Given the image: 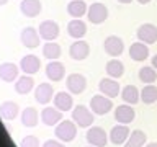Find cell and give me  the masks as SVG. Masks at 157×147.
Here are the masks:
<instances>
[{"label": "cell", "mask_w": 157, "mask_h": 147, "mask_svg": "<svg viewBox=\"0 0 157 147\" xmlns=\"http://www.w3.org/2000/svg\"><path fill=\"white\" fill-rule=\"evenodd\" d=\"M72 119L78 127H90L95 118H93L92 111L88 110V108L78 105V106L74 108V111H72Z\"/></svg>", "instance_id": "cell-2"}, {"label": "cell", "mask_w": 157, "mask_h": 147, "mask_svg": "<svg viewBox=\"0 0 157 147\" xmlns=\"http://www.w3.org/2000/svg\"><path fill=\"white\" fill-rule=\"evenodd\" d=\"M41 121L46 126H56L62 121V111L57 110L56 106L54 108H51V106L44 108V110L41 111Z\"/></svg>", "instance_id": "cell-14"}, {"label": "cell", "mask_w": 157, "mask_h": 147, "mask_svg": "<svg viewBox=\"0 0 157 147\" xmlns=\"http://www.w3.org/2000/svg\"><path fill=\"white\" fill-rule=\"evenodd\" d=\"M139 80L142 83H154L157 80V74H155V69L154 67H141L139 69Z\"/></svg>", "instance_id": "cell-33"}, {"label": "cell", "mask_w": 157, "mask_h": 147, "mask_svg": "<svg viewBox=\"0 0 157 147\" xmlns=\"http://www.w3.org/2000/svg\"><path fill=\"white\" fill-rule=\"evenodd\" d=\"M67 90L74 93V95H80L83 93V90L87 88V78L82 75V74H71L66 80Z\"/></svg>", "instance_id": "cell-5"}, {"label": "cell", "mask_w": 157, "mask_h": 147, "mask_svg": "<svg viewBox=\"0 0 157 147\" xmlns=\"http://www.w3.org/2000/svg\"><path fill=\"white\" fill-rule=\"evenodd\" d=\"M43 147H66V145L61 144L59 141H52V139H49V141L44 142V145H43Z\"/></svg>", "instance_id": "cell-35"}, {"label": "cell", "mask_w": 157, "mask_h": 147, "mask_svg": "<svg viewBox=\"0 0 157 147\" xmlns=\"http://www.w3.org/2000/svg\"><path fill=\"white\" fill-rule=\"evenodd\" d=\"M18 111H20V108L15 101H3L2 105H0V116L7 121L15 119V118L18 116Z\"/></svg>", "instance_id": "cell-25"}, {"label": "cell", "mask_w": 157, "mask_h": 147, "mask_svg": "<svg viewBox=\"0 0 157 147\" xmlns=\"http://www.w3.org/2000/svg\"><path fill=\"white\" fill-rule=\"evenodd\" d=\"M146 139H147L146 132L141 131V129H136L129 134L128 141L124 142V147H144Z\"/></svg>", "instance_id": "cell-28"}, {"label": "cell", "mask_w": 157, "mask_h": 147, "mask_svg": "<svg viewBox=\"0 0 157 147\" xmlns=\"http://www.w3.org/2000/svg\"><path fill=\"white\" fill-rule=\"evenodd\" d=\"M41 36H39V33L36 31L34 28H25L21 34H20V39H21V44L25 47H28V49H34V47H38L39 46V39Z\"/></svg>", "instance_id": "cell-12"}, {"label": "cell", "mask_w": 157, "mask_h": 147, "mask_svg": "<svg viewBox=\"0 0 157 147\" xmlns=\"http://www.w3.org/2000/svg\"><path fill=\"white\" fill-rule=\"evenodd\" d=\"M121 96H123V100H124L126 103L136 105V103L139 101V98H141V93H139V90H137L134 85H126L124 88H123V92H121Z\"/></svg>", "instance_id": "cell-30"}, {"label": "cell", "mask_w": 157, "mask_h": 147, "mask_svg": "<svg viewBox=\"0 0 157 147\" xmlns=\"http://www.w3.org/2000/svg\"><path fill=\"white\" fill-rule=\"evenodd\" d=\"M7 2H8V0H0V7H2V5H5Z\"/></svg>", "instance_id": "cell-40"}, {"label": "cell", "mask_w": 157, "mask_h": 147, "mask_svg": "<svg viewBox=\"0 0 157 147\" xmlns=\"http://www.w3.org/2000/svg\"><path fill=\"white\" fill-rule=\"evenodd\" d=\"M72 105H74V100L72 96L69 95L67 92H59L54 95V106L61 111H71L72 110Z\"/></svg>", "instance_id": "cell-22"}, {"label": "cell", "mask_w": 157, "mask_h": 147, "mask_svg": "<svg viewBox=\"0 0 157 147\" xmlns=\"http://www.w3.org/2000/svg\"><path fill=\"white\" fill-rule=\"evenodd\" d=\"M98 88H100L101 95H105L108 98H115L120 93V83L113 78H101L100 83H98Z\"/></svg>", "instance_id": "cell-18"}, {"label": "cell", "mask_w": 157, "mask_h": 147, "mask_svg": "<svg viewBox=\"0 0 157 147\" xmlns=\"http://www.w3.org/2000/svg\"><path fill=\"white\" fill-rule=\"evenodd\" d=\"M56 137L62 142H71L75 139L77 136V124L74 121H61L59 124L56 126Z\"/></svg>", "instance_id": "cell-1"}, {"label": "cell", "mask_w": 157, "mask_h": 147, "mask_svg": "<svg viewBox=\"0 0 157 147\" xmlns=\"http://www.w3.org/2000/svg\"><path fill=\"white\" fill-rule=\"evenodd\" d=\"M152 67H154V69H157V54H155L154 57H152Z\"/></svg>", "instance_id": "cell-36"}, {"label": "cell", "mask_w": 157, "mask_h": 147, "mask_svg": "<svg viewBox=\"0 0 157 147\" xmlns=\"http://www.w3.org/2000/svg\"><path fill=\"white\" fill-rule=\"evenodd\" d=\"M87 17H88V21L90 23L100 24V23H103L108 18V8L103 3H100V2H95V3H92L90 7H88Z\"/></svg>", "instance_id": "cell-3"}, {"label": "cell", "mask_w": 157, "mask_h": 147, "mask_svg": "<svg viewBox=\"0 0 157 147\" xmlns=\"http://www.w3.org/2000/svg\"><path fill=\"white\" fill-rule=\"evenodd\" d=\"M39 67H41V61H39V57L33 56V54H28V56H25L20 61V69L26 75H33V74L39 72Z\"/></svg>", "instance_id": "cell-13"}, {"label": "cell", "mask_w": 157, "mask_h": 147, "mask_svg": "<svg viewBox=\"0 0 157 147\" xmlns=\"http://www.w3.org/2000/svg\"><path fill=\"white\" fill-rule=\"evenodd\" d=\"M128 137H129V129H128L126 124H118V126L113 127L111 132H110V139H111L113 144H116V145L124 144L128 141Z\"/></svg>", "instance_id": "cell-21"}, {"label": "cell", "mask_w": 157, "mask_h": 147, "mask_svg": "<svg viewBox=\"0 0 157 147\" xmlns=\"http://www.w3.org/2000/svg\"><path fill=\"white\" fill-rule=\"evenodd\" d=\"M118 2H120V3H131L132 0H118Z\"/></svg>", "instance_id": "cell-38"}, {"label": "cell", "mask_w": 157, "mask_h": 147, "mask_svg": "<svg viewBox=\"0 0 157 147\" xmlns=\"http://www.w3.org/2000/svg\"><path fill=\"white\" fill-rule=\"evenodd\" d=\"M137 2H139L141 5H146V3H149V2H151V0H137Z\"/></svg>", "instance_id": "cell-37"}, {"label": "cell", "mask_w": 157, "mask_h": 147, "mask_svg": "<svg viewBox=\"0 0 157 147\" xmlns=\"http://www.w3.org/2000/svg\"><path fill=\"white\" fill-rule=\"evenodd\" d=\"M90 108L95 115H106V113L111 111L113 103H111L110 98L105 96V95H95V96H92V100H90Z\"/></svg>", "instance_id": "cell-4"}, {"label": "cell", "mask_w": 157, "mask_h": 147, "mask_svg": "<svg viewBox=\"0 0 157 147\" xmlns=\"http://www.w3.org/2000/svg\"><path fill=\"white\" fill-rule=\"evenodd\" d=\"M90 147H93V145H90Z\"/></svg>", "instance_id": "cell-41"}, {"label": "cell", "mask_w": 157, "mask_h": 147, "mask_svg": "<svg viewBox=\"0 0 157 147\" xmlns=\"http://www.w3.org/2000/svg\"><path fill=\"white\" fill-rule=\"evenodd\" d=\"M43 54H44V57L49 59V61H56V59L61 57L62 49H61V46H59L57 43L48 41V43L43 46Z\"/></svg>", "instance_id": "cell-29"}, {"label": "cell", "mask_w": 157, "mask_h": 147, "mask_svg": "<svg viewBox=\"0 0 157 147\" xmlns=\"http://www.w3.org/2000/svg\"><path fill=\"white\" fill-rule=\"evenodd\" d=\"M0 78L3 82H13L18 78V67L12 62L0 64Z\"/></svg>", "instance_id": "cell-23"}, {"label": "cell", "mask_w": 157, "mask_h": 147, "mask_svg": "<svg viewBox=\"0 0 157 147\" xmlns=\"http://www.w3.org/2000/svg\"><path fill=\"white\" fill-rule=\"evenodd\" d=\"M141 100H142V103H146V105L155 103L157 101V87H154L152 83L151 85H146L141 90Z\"/></svg>", "instance_id": "cell-32"}, {"label": "cell", "mask_w": 157, "mask_h": 147, "mask_svg": "<svg viewBox=\"0 0 157 147\" xmlns=\"http://www.w3.org/2000/svg\"><path fill=\"white\" fill-rule=\"evenodd\" d=\"M106 132L98 126H92L90 129L87 131V142L93 147H105L106 145Z\"/></svg>", "instance_id": "cell-6"}, {"label": "cell", "mask_w": 157, "mask_h": 147, "mask_svg": "<svg viewBox=\"0 0 157 147\" xmlns=\"http://www.w3.org/2000/svg\"><path fill=\"white\" fill-rule=\"evenodd\" d=\"M38 119H39V115H38L36 108L28 106V108H25V110H23V113H21V123H23V126L34 127V126L38 124Z\"/></svg>", "instance_id": "cell-27"}, {"label": "cell", "mask_w": 157, "mask_h": 147, "mask_svg": "<svg viewBox=\"0 0 157 147\" xmlns=\"http://www.w3.org/2000/svg\"><path fill=\"white\" fill-rule=\"evenodd\" d=\"M33 87H34V78L31 75H26V74L23 77H18L17 83H15V90L20 95H28L33 90Z\"/></svg>", "instance_id": "cell-24"}, {"label": "cell", "mask_w": 157, "mask_h": 147, "mask_svg": "<svg viewBox=\"0 0 157 147\" xmlns=\"http://www.w3.org/2000/svg\"><path fill=\"white\" fill-rule=\"evenodd\" d=\"M64 74H66V67H64V64H61L59 61H51L46 66V77L52 82L62 80Z\"/></svg>", "instance_id": "cell-17"}, {"label": "cell", "mask_w": 157, "mask_h": 147, "mask_svg": "<svg viewBox=\"0 0 157 147\" xmlns=\"http://www.w3.org/2000/svg\"><path fill=\"white\" fill-rule=\"evenodd\" d=\"M67 33H69V36L74 38V39H80L82 36H85V33H87V24L83 23L80 18H74L67 24Z\"/></svg>", "instance_id": "cell-20"}, {"label": "cell", "mask_w": 157, "mask_h": 147, "mask_svg": "<svg viewBox=\"0 0 157 147\" xmlns=\"http://www.w3.org/2000/svg\"><path fill=\"white\" fill-rule=\"evenodd\" d=\"M146 147H157V142H152V144H147Z\"/></svg>", "instance_id": "cell-39"}, {"label": "cell", "mask_w": 157, "mask_h": 147, "mask_svg": "<svg viewBox=\"0 0 157 147\" xmlns=\"http://www.w3.org/2000/svg\"><path fill=\"white\" fill-rule=\"evenodd\" d=\"M134 116H136V113L129 105H120L115 110V119L118 123H121V124H129V123H132L134 121Z\"/></svg>", "instance_id": "cell-19"}, {"label": "cell", "mask_w": 157, "mask_h": 147, "mask_svg": "<svg viewBox=\"0 0 157 147\" xmlns=\"http://www.w3.org/2000/svg\"><path fill=\"white\" fill-rule=\"evenodd\" d=\"M137 39L146 44H154L157 41V26L152 23H144L137 28Z\"/></svg>", "instance_id": "cell-7"}, {"label": "cell", "mask_w": 157, "mask_h": 147, "mask_svg": "<svg viewBox=\"0 0 157 147\" xmlns=\"http://www.w3.org/2000/svg\"><path fill=\"white\" fill-rule=\"evenodd\" d=\"M103 47H105L106 54H110L113 57H118L124 49V43L120 36H108L103 43Z\"/></svg>", "instance_id": "cell-11"}, {"label": "cell", "mask_w": 157, "mask_h": 147, "mask_svg": "<svg viewBox=\"0 0 157 147\" xmlns=\"http://www.w3.org/2000/svg\"><path fill=\"white\" fill-rule=\"evenodd\" d=\"M124 72V66H123L121 61L118 59H111V61L106 62V74L113 78H120Z\"/></svg>", "instance_id": "cell-31"}, {"label": "cell", "mask_w": 157, "mask_h": 147, "mask_svg": "<svg viewBox=\"0 0 157 147\" xmlns=\"http://www.w3.org/2000/svg\"><path fill=\"white\" fill-rule=\"evenodd\" d=\"M41 8H43V5L39 0H21V3H20V10H21V13L26 18L38 17L41 13Z\"/></svg>", "instance_id": "cell-16"}, {"label": "cell", "mask_w": 157, "mask_h": 147, "mask_svg": "<svg viewBox=\"0 0 157 147\" xmlns=\"http://www.w3.org/2000/svg\"><path fill=\"white\" fill-rule=\"evenodd\" d=\"M87 10H88V7L83 0H72V2H69V5H67V12L74 18L83 17V15L87 13Z\"/></svg>", "instance_id": "cell-26"}, {"label": "cell", "mask_w": 157, "mask_h": 147, "mask_svg": "<svg viewBox=\"0 0 157 147\" xmlns=\"http://www.w3.org/2000/svg\"><path fill=\"white\" fill-rule=\"evenodd\" d=\"M20 147H39V139L36 136H26L20 142Z\"/></svg>", "instance_id": "cell-34"}, {"label": "cell", "mask_w": 157, "mask_h": 147, "mask_svg": "<svg viewBox=\"0 0 157 147\" xmlns=\"http://www.w3.org/2000/svg\"><path fill=\"white\" fill-rule=\"evenodd\" d=\"M69 54H71V57L74 59V61H83V59L88 57V54H90V46H88L87 41L77 39L75 43L71 44Z\"/></svg>", "instance_id": "cell-9"}, {"label": "cell", "mask_w": 157, "mask_h": 147, "mask_svg": "<svg viewBox=\"0 0 157 147\" xmlns=\"http://www.w3.org/2000/svg\"><path fill=\"white\" fill-rule=\"evenodd\" d=\"M52 95H54V88L51 83H39L34 90V100L39 105H48L52 100Z\"/></svg>", "instance_id": "cell-10"}, {"label": "cell", "mask_w": 157, "mask_h": 147, "mask_svg": "<svg viewBox=\"0 0 157 147\" xmlns=\"http://www.w3.org/2000/svg\"><path fill=\"white\" fill-rule=\"evenodd\" d=\"M129 57L136 62H142L149 57V47H147L146 43H132L129 46Z\"/></svg>", "instance_id": "cell-15"}, {"label": "cell", "mask_w": 157, "mask_h": 147, "mask_svg": "<svg viewBox=\"0 0 157 147\" xmlns=\"http://www.w3.org/2000/svg\"><path fill=\"white\" fill-rule=\"evenodd\" d=\"M39 36L41 39H46V41H52L59 36V26L56 21L52 20H44V21L39 24V29H38Z\"/></svg>", "instance_id": "cell-8"}]
</instances>
